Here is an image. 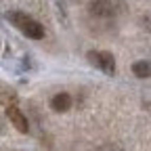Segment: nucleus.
<instances>
[{"label":"nucleus","instance_id":"5","mask_svg":"<svg viewBox=\"0 0 151 151\" xmlns=\"http://www.w3.org/2000/svg\"><path fill=\"white\" fill-rule=\"evenodd\" d=\"M50 107H52L55 111L63 113V111H67V109L71 107V97H69L67 92H57L55 97L50 99Z\"/></svg>","mask_w":151,"mask_h":151},{"label":"nucleus","instance_id":"2","mask_svg":"<svg viewBox=\"0 0 151 151\" xmlns=\"http://www.w3.org/2000/svg\"><path fill=\"white\" fill-rule=\"evenodd\" d=\"M19 29H21L23 36L32 38V40H42V38H44V25H42V23H38L36 19H32V17H29Z\"/></svg>","mask_w":151,"mask_h":151},{"label":"nucleus","instance_id":"1","mask_svg":"<svg viewBox=\"0 0 151 151\" xmlns=\"http://www.w3.org/2000/svg\"><path fill=\"white\" fill-rule=\"evenodd\" d=\"M88 61L94 67H99L101 71H105L107 76H111L116 71V59H113L111 52H94V50H90L88 52Z\"/></svg>","mask_w":151,"mask_h":151},{"label":"nucleus","instance_id":"7","mask_svg":"<svg viewBox=\"0 0 151 151\" xmlns=\"http://www.w3.org/2000/svg\"><path fill=\"white\" fill-rule=\"evenodd\" d=\"M6 19H9V21L19 29V27H21L25 21H27V19H29V15L27 13H23V11H9L6 13Z\"/></svg>","mask_w":151,"mask_h":151},{"label":"nucleus","instance_id":"6","mask_svg":"<svg viewBox=\"0 0 151 151\" xmlns=\"http://www.w3.org/2000/svg\"><path fill=\"white\" fill-rule=\"evenodd\" d=\"M132 73H134L137 78H149V76H151V63L149 61H137V63H132Z\"/></svg>","mask_w":151,"mask_h":151},{"label":"nucleus","instance_id":"4","mask_svg":"<svg viewBox=\"0 0 151 151\" xmlns=\"http://www.w3.org/2000/svg\"><path fill=\"white\" fill-rule=\"evenodd\" d=\"M88 11L97 17H109L113 13V4H111V0H92L88 4Z\"/></svg>","mask_w":151,"mask_h":151},{"label":"nucleus","instance_id":"3","mask_svg":"<svg viewBox=\"0 0 151 151\" xmlns=\"http://www.w3.org/2000/svg\"><path fill=\"white\" fill-rule=\"evenodd\" d=\"M6 116H9V120H11V124L19 130V132H23V134H25V132H27V118L23 116V113L21 111H19L15 105H9V109H6Z\"/></svg>","mask_w":151,"mask_h":151}]
</instances>
